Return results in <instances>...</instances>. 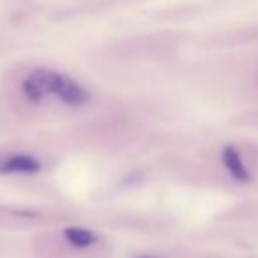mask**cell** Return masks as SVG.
<instances>
[{
    "label": "cell",
    "mask_w": 258,
    "mask_h": 258,
    "mask_svg": "<svg viewBox=\"0 0 258 258\" xmlns=\"http://www.w3.org/2000/svg\"><path fill=\"white\" fill-rule=\"evenodd\" d=\"M49 95H54L58 100H61L65 105L71 107H81L88 102L90 93L83 85L74 81L72 78L65 74H60L56 71H49Z\"/></svg>",
    "instance_id": "cell-1"
},
{
    "label": "cell",
    "mask_w": 258,
    "mask_h": 258,
    "mask_svg": "<svg viewBox=\"0 0 258 258\" xmlns=\"http://www.w3.org/2000/svg\"><path fill=\"white\" fill-rule=\"evenodd\" d=\"M42 169V163L35 156L27 153H11L0 156V174L9 176V174H37Z\"/></svg>",
    "instance_id": "cell-2"
},
{
    "label": "cell",
    "mask_w": 258,
    "mask_h": 258,
    "mask_svg": "<svg viewBox=\"0 0 258 258\" xmlns=\"http://www.w3.org/2000/svg\"><path fill=\"white\" fill-rule=\"evenodd\" d=\"M49 71L48 69H37V71L30 72L23 81V93L30 102L39 104L49 95Z\"/></svg>",
    "instance_id": "cell-3"
},
{
    "label": "cell",
    "mask_w": 258,
    "mask_h": 258,
    "mask_svg": "<svg viewBox=\"0 0 258 258\" xmlns=\"http://www.w3.org/2000/svg\"><path fill=\"white\" fill-rule=\"evenodd\" d=\"M221 160H223L225 169L228 170V174H230L235 181H239V183H248V181H251V174H249L248 167L242 162L241 155H239V151L235 150L234 146L223 148V151H221Z\"/></svg>",
    "instance_id": "cell-4"
},
{
    "label": "cell",
    "mask_w": 258,
    "mask_h": 258,
    "mask_svg": "<svg viewBox=\"0 0 258 258\" xmlns=\"http://www.w3.org/2000/svg\"><path fill=\"white\" fill-rule=\"evenodd\" d=\"M63 237L69 244L74 246V248H79V249L90 248V246H93L97 241H99V237H97L92 230L83 228V227H65Z\"/></svg>",
    "instance_id": "cell-5"
},
{
    "label": "cell",
    "mask_w": 258,
    "mask_h": 258,
    "mask_svg": "<svg viewBox=\"0 0 258 258\" xmlns=\"http://www.w3.org/2000/svg\"><path fill=\"white\" fill-rule=\"evenodd\" d=\"M137 258H155V256H148V255H141V256H137Z\"/></svg>",
    "instance_id": "cell-6"
}]
</instances>
